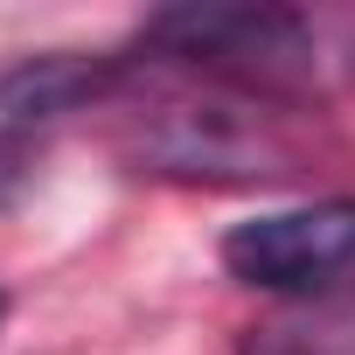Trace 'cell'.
Returning <instances> with one entry per match:
<instances>
[{"instance_id": "cell-1", "label": "cell", "mask_w": 355, "mask_h": 355, "mask_svg": "<svg viewBox=\"0 0 355 355\" xmlns=\"http://www.w3.org/2000/svg\"><path fill=\"white\" fill-rule=\"evenodd\" d=\"M112 146L132 174L189 189H265V182H313L327 160H341V132L327 112L279 105L196 70H174L153 56H125V77L105 105Z\"/></svg>"}, {"instance_id": "cell-2", "label": "cell", "mask_w": 355, "mask_h": 355, "mask_svg": "<svg viewBox=\"0 0 355 355\" xmlns=\"http://www.w3.org/2000/svg\"><path fill=\"white\" fill-rule=\"evenodd\" d=\"M139 56L279 98V105L327 112L341 91H355V15H334V8H167L139 28Z\"/></svg>"}, {"instance_id": "cell-3", "label": "cell", "mask_w": 355, "mask_h": 355, "mask_svg": "<svg viewBox=\"0 0 355 355\" xmlns=\"http://www.w3.org/2000/svg\"><path fill=\"white\" fill-rule=\"evenodd\" d=\"M216 258L237 286L279 293L293 306L334 300L355 279V196H313L300 209H265L251 223H230Z\"/></svg>"}, {"instance_id": "cell-4", "label": "cell", "mask_w": 355, "mask_h": 355, "mask_svg": "<svg viewBox=\"0 0 355 355\" xmlns=\"http://www.w3.org/2000/svg\"><path fill=\"white\" fill-rule=\"evenodd\" d=\"M237 355H355V300H300L258 327H244Z\"/></svg>"}, {"instance_id": "cell-5", "label": "cell", "mask_w": 355, "mask_h": 355, "mask_svg": "<svg viewBox=\"0 0 355 355\" xmlns=\"http://www.w3.org/2000/svg\"><path fill=\"white\" fill-rule=\"evenodd\" d=\"M35 160H42L35 132L0 119V209H15V202H21V189L35 182Z\"/></svg>"}, {"instance_id": "cell-6", "label": "cell", "mask_w": 355, "mask_h": 355, "mask_svg": "<svg viewBox=\"0 0 355 355\" xmlns=\"http://www.w3.org/2000/svg\"><path fill=\"white\" fill-rule=\"evenodd\" d=\"M0 320H8V293H0Z\"/></svg>"}]
</instances>
